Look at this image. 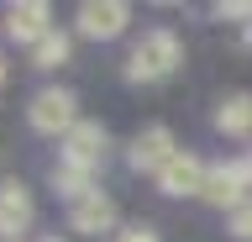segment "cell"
Here are the masks:
<instances>
[{
	"label": "cell",
	"mask_w": 252,
	"mask_h": 242,
	"mask_svg": "<svg viewBox=\"0 0 252 242\" xmlns=\"http://www.w3.org/2000/svg\"><path fill=\"white\" fill-rule=\"evenodd\" d=\"M27 121H32V132H42V137H68V132L79 127V100L68 95V90H37L32 95V105H27Z\"/></svg>",
	"instance_id": "2"
},
{
	"label": "cell",
	"mask_w": 252,
	"mask_h": 242,
	"mask_svg": "<svg viewBox=\"0 0 252 242\" xmlns=\"http://www.w3.org/2000/svg\"><path fill=\"white\" fill-rule=\"evenodd\" d=\"M68 226L74 232H84V237H100V232H110L116 226V206H110V195H84V200H74L68 206Z\"/></svg>",
	"instance_id": "8"
},
{
	"label": "cell",
	"mask_w": 252,
	"mask_h": 242,
	"mask_svg": "<svg viewBox=\"0 0 252 242\" xmlns=\"http://www.w3.org/2000/svg\"><path fill=\"white\" fill-rule=\"evenodd\" d=\"M42 242H58V237H42Z\"/></svg>",
	"instance_id": "18"
},
{
	"label": "cell",
	"mask_w": 252,
	"mask_h": 242,
	"mask_svg": "<svg viewBox=\"0 0 252 242\" xmlns=\"http://www.w3.org/2000/svg\"><path fill=\"white\" fill-rule=\"evenodd\" d=\"M216 127L231 132V137H242V132H252V95H226L216 111Z\"/></svg>",
	"instance_id": "11"
},
{
	"label": "cell",
	"mask_w": 252,
	"mask_h": 242,
	"mask_svg": "<svg viewBox=\"0 0 252 242\" xmlns=\"http://www.w3.org/2000/svg\"><path fill=\"white\" fill-rule=\"evenodd\" d=\"M242 163H247V174H252V153H247V158H242Z\"/></svg>",
	"instance_id": "17"
},
{
	"label": "cell",
	"mask_w": 252,
	"mask_h": 242,
	"mask_svg": "<svg viewBox=\"0 0 252 242\" xmlns=\"http://www.w3.org/2000/svg\"><path fill=\"white\" fill-rule=\"evenodd\" d=\"M47 16H53V11H47L42 0H21V5H11V16H5V32H11L16 42H32V48H37V42L53 32Z\"/></svg>",
	"instance_id": "9"
},
{
	"label": "cell",
	"mask_w": 252,
	"mask_h": 242,
	"mask_svg": "<svg viewBox=\"0 0 252 242\" xmlns=\"http://www.w3.org/2000/svg\"><path fill=\"white\" fill-rule=\"evenodd\" d=\"M0 84H5V58H0Z\"/></svg>",
	"instance_id": "16"
},
{
	"label": "cell",
	"mask_w": 252,
	"mask_h": 242,
	"mask_svg": "<svg viewBox=\"0 0 252 242\" xmlns=\"http://www.w3.org/2000/svg\"><path fill=\"white\" fill-rule=\"evenodd\" d=\"M53 184H58L68 200H84V195H94V169H79V163H58V169H53Z\"/></svg>",
	"instance_id": "12"
},
{
	"label": "cell",
	"mask_w": 252,
	"mask_h": 242,
	"mask_svg": "<svg viewBox=\"0 0 252 242\" xmlns=\"http://www.w3.org/2000/svg\"><path fill=\"white\" fill-rule=\"evenodd\" d=\"M205 174H210V169H205L200 158L179 153V158L158 174V190H163V195H205Z\"/></svg>",
	"instance_id": "10"
},
{
	"label": "cell",
	"mask_w": 252,
	"mask_h": 242,
	"mask_svg": "<svg viewBox=\"0 0 252 242\" xmlns=\"http://www.w3.org/2000/svg\"><path fill=\"white\" fill-rule=\"evenodd\" d=\"M32 226V195L21 179H0V237L16 242Z\"/></svg>",
	"instance_id": "6"
},
{
	"label": "cell",
	"mask_w": 252,
	"mask_h": 242,
	"mask_svg": "<svg viewBox=\"0 0 252 242\" xmlns=\"http://www.w3.org/2000/svg\"><path fill=\"white\" fill-rule=\"evenodd\" d=\"M173 69H179V37L173 32H147L131 48V58H126V79L131 84H153V79H168Z\"/></svg>",
	"instance_id": "1"
},
{
	"label": "cell",
	"mask_w": 252,
	"mask_h": 242,
	"mask_svg": "<svg viewBox=\"0 0 252 242\" xmlns=\"http://www.w3.org/2000/svg\"><path fill=\"white\" fill-rule=\"evenodd\" d=\"M116 242H158L153 226H126V232H116Z\"/></svg>",
	"instance_id": "15"
},
{
	"label": "cell",
	"mask_w": 252,
	"mask_h": 242,
	"mask_svg": "<svg viewBox=\"0 0 252 242\" xmlns=\"http://www.w3.org/2000/svg\"><path fill=\"white\" fill-rule=\"evenodd\" d=\"M226 226H231V237L252 242V200H247V206H236V210H231V221H226Z\"/></svg>",
	"instance_id": "14"
},
{
	"label": "cell",
	"mask_w": 252,
	"mask_h": 242,
	"mask_svg": "<svg viewBox=\"0 0 252 242\" xmlns=\"http://www.w3.org/2000/svg\"><path fill=\"white\" fill-rule=\"evenodd\" d=\"M173 158H179V147H173V132L168 127L137 132V137H131V153H126V163H131L137 174H163Z\"/></svg>",
	"instance_id": "4"
},
{
	"label": "cell",
	"mask_w": 252,
	"mask_h": 242,
	"mask_svg": "<svg viewBox=\"0 0 252 242\" xmlns=\"http://www.w3.org/2000/svg\"><path fill=\"white\" fill-rule=\"evenodd\" d=\"M68 48H74V42H68V32H58V27H53V32L32 48V64H37V69H58V64H68Z\"/></svg>",
	"instance_id": "13"
},
{
	"label": "cell",
	"mask_w": 252,
	"mask_h": 242,
	"mask_svg": "<svg viewBox=\"0 0 252 242\" xmlns=\"http://www.w3.org/2000/svg\"><path fill=\"white\" fill-rule=\"evenodd\" d=\"M126 21H131V5H126V0H84V5H79V32L94 37V42L121 37Z\"/></svg>",
	"instance_id": "5"
},
{
	"label": "cell",
	"mask_w": 252,
	"mask_h": 242,
	"mask_svg": "<svg viewBox=\"0 0 252 242\" xmlns=\"http://www.w3.org/2000/svg\"><path fill=\"white\" fill-rule=\"evenodd\" d=\"M100 158H105V127H100V121H79V127L63 137V163L100 169Z\"/></svg>",
	"instance_id": "7"
},
{
	"label": "cell",
	"mask_w": 252,
	"mask_h": 242,
	"mask_svg": "<svg viewBox=\"0 0 252 242\" xmlns=\"http://www.w3.org/2000/svg\"><path fill=\"white\" fill-rule=\"evenodd\" d=\"M247 190H252V174H247V163H216V169L205 174V195H200V200L236 210V206H247V200H252Z\"/></svg>",
	"instance_id": "3"
}]
</instances>
